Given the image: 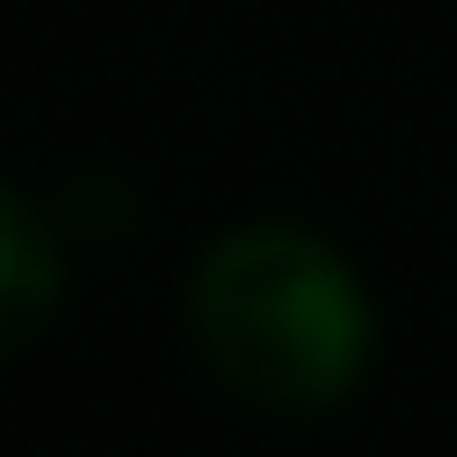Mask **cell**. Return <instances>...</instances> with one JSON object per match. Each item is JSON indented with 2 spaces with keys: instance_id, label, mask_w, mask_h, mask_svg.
Here are the masks:
<instances>
[{
  "instance_id": "2",
  "label": "cell",
  "mask_w": 457,
  "mask_h": 457,
  "mask_svg": "<svg viewBox=\"0 0 457 457\" xmlns=\"http://www.w3.org/2000/svg\"><path fill=\"white\" fill-rule=\"evenodd\" d=\"M63 296H72V261H63L54 215L0 179V368L28 359L63 323Z\"/></svg>"
},
{
  "instance_id": "1",
  "label": "cell",
  "mask_w": 457,
  "mask_h": 457,
  "mask_svg": "<svg viewBox=\"0 0 457 457\" xmlns=\"http://www.w3.org/2000/svg\"><path fill=\"white\" fill-rule=\"evenodd\" d=\"M197 368L270 421H332L368 395L377 305L341 243L305 224H224L179 287Z\"/></svg>"
}]
</instances>
